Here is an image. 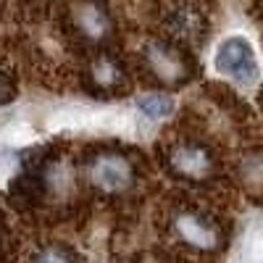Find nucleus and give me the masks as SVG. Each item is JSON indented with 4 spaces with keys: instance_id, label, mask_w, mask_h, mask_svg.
<instances>
[{
    "instance_id": "nucleus-10",
    "label": "nucleus",
    "mask_w": 263,
    "mask_h": 263,
    "mask_svg": "<svg viewBox=\"0 0 263 263\" xmlns=\"http://www.w3.org/2000/svg\"><path fill=\"white\" fill-rule=\"evenodd\" d=\"M42 263H66L61 255H55V253H48L45 258H42Z\"/></svg>"
},
{
    "instance_id": "nucleus-9",
    "label": "nucleus",
    "mask_w": 263,
    "mask_h": 263,
    "mask_svg": "<svg viewBox=\"0 0 263 263\" xmlns=\"http://www.w3.org/2000/svg\"><path fill=\"white\" fill-rule=\"evenodd\" d=\"M92 74H95V79H98L100 84H111V82L116 79V69H114V63H108V61H105V63H98Z\"/></svg>"
},
{
    "instance_id": "nucleus-4",
    "label": "nucleus",
    "mask_w": 263,
    "mask_h": 263,
    "mask_svg": "<svg viewBox=\"0 0 263 263\" xmlns=\"http://www.w3.org/2000/svg\"><path fill=\"white\" fill-rule=\"evenodd\" d=\"M174 166L187 177H203L211 168V156L197 145H184L174 150Z\"/></svg>"
},
{
    "instance_id": "nucleus-3",
    "label": "nucleus",
    "mask_w": 263,
    "mask_h": 263,
    "mask_svg": "<svg viewBox=\"0 0 263 263\" xmlns=\"http://www.w3.org/2000/svg\"><path fill=\"white\" fill-rule=\"evenodd\" d=\"M92 182L105 192H119L132 182V168L121 156H100L92 166Z\"/></svg>"
},
{
    "instance_id": "nucleus-2",
    "label": "nucleus",
    "mask_w": 263,
    "mask_h": 263,
    "mask_svg": "<svg viewBox=\"0 0 263 263\" xmlns=\"http://www.w3.org/2000/svg\"><path fill=\"white\" fill-rule=\"evenodd\" d=\"M50 126L55 129H71V132H116L126 126V116L116 111H95L84 105H69L50 119Z\"/></svg>"
},
{
    "instance_id": "nucleus-1",
    "label": "nucleus",
    "mask_w": 263,
    "mask_h": 263,
    "mask_svg": "<svg viewBox=\"0 0 263 263\" xmlns=\"http://www.w3.org/2000/svg\"><path fill=\"white\" fill-rule=\"evenodd\" d=\"M216 69L239 87H253L258 84V58L248 40L242 37H229L224 40L216 50Z\"/></svg>"
},
{
    "instance_id": "nucleus-6",
    "label": "nucleus",
    "mask_w": 263,
    "mask_h": 263,
    "mask_svg": "<svg viewBox=\"0 0 263 263\" xmlns=\"http://www.w3.org/2000/svg\"><path fill=\"white\" fill-rule=\"evenodd\" d=\"M137 108L150 119H166L174 111V103L166 95H145L137 100Z\"/></svg>"
},
{
    "instance_id": "nucleus-7",
    "label": "nucleus",
    "mask_w": 263,
    "mask_h": 263,
    "mask_svg": "<svg viewBox=\"0 0 263 263\" xmlns=\"http://www.w3.org/2000/svg\"><path fill=\"white\" fill-rule=\"evenodd\" d=\"M179 229H182V234L190 239V242H195V245H211V242H213V232H211L203 221L192 218V216L182 218V221H179Z\"/></svg>"
},
{
    "instance_id": "nucleus-8",
    "label": "nucleus",
    "mask_w": 263,
    "mask_h": 263,
    "mask_svg": "<svg viewBox=\"0 0 263 263\" xmlns=\"http://www.w3.org/2000/svg\"><path fill=\"white\" fill-rule=\"evenodd\" d=\"M79 24H82L87 32H90L92 37L100 34V32H105V27H108L105 11L98 8V6H84V8L79 11Z\"/></svg>"
},
{
    "instance_id": "nucleus-5",
    "label": "nucleus",
    "mask_w": 263,
    "mask_h": 263,
    "mask_svg": "<svg viewBox=\"0 0 263 263\" xmlns=\"http://www.w3.org/2000/svg\"><path fill=\"white\" fill-rule=\"evenodd\" d=\"M150 63H153V69H156V74L163 77V79L182 77V61L166 48H153L150 50Z\"/></svg>"
}]
</instances>
